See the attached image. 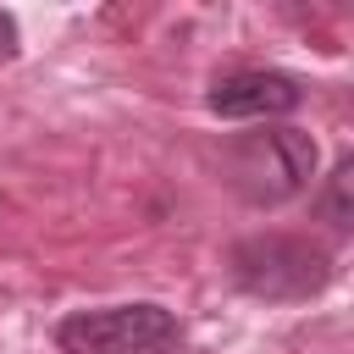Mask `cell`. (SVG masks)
I'll list each match as a JSON object with an SVG mask.
<instances>
[{
    "label": "cell",
    "instance_id": "cell-1",
    "mask_svg": "<svg viewBox=\"0 0 354 354\" xmlns=\"http://www.w3.org/2000/svg\"><path fill=\"white\" fill-rule=\"evenodd\" d=\"M227 183L249 205H282L315 177V138L299 127H260L227 144Z\"/></svg>",
    "mask_w": 354,
    "mask_h": 354
},
{
    "label": "cell",
    "instance_id": "cell-2",
    "mask_svg": "<svg viewBox=\"0 0 354 354\" xmlns=\"http://www.w3.org/2000/svg\"><path fill=\"white\" fill-rule=\"evenodd\" d=\"M177 337V315L166 304H105L77 310L55 326L61 354H160Z\"/></svg>",
    "mask_w": 354,
    "mask_h": 354
},
{
    "label": "cell",
    "instance_id": "cell-3",
    "mask_svg": "<svg viewBox=\"0 0 354 354\" xmlns=\"http://www.w3.org/2000/svg\"><path fill=\"white\" fill-rule=\"evenodd\" d=\"M232 277L254 299H310L315 288H326L332 260L304 238L266 232V238H249L232 249Z\"/></svg>",
    "mask_w": 354,
    "mask_h": 354
},
{
    "label": "cell",
    "instance_id": "cell-4",
    "mask_svg": "<svg viewBox=\"0 0 354 354\" xmlns=\"http://www.w3.org/2000/svg\"><path fill=\"white\" fill-rule=\"evenodd\" d=\"M299 100L304 88L288 72H227L210 83V111L232 122H271V116L299 111Z\"/></svg>",
    "mask_w": 354,
    "mask_h": 354
},
{
    "label": "cell",
    "instance_id": "cell-5",
    "mask_svg": "<svg viewBox=\"0 0 354 354\" xmlns=\"http://www.w3.org/2000/svg\"><path fill=\"white\" fill-rule=\"evenodd\" d=\"M348 188H354V166L343 160V166L332 171V188H326V221H332L337 232H348V227H354V210H348Z\"/></svg>",
    "mask_w": 354,
    "mask_h": 354
},
{
    "label": "cell",
    "instance_id": "cell-6",
    "mask_svg": "<svg viewBox=\"0 0 354 354\" xmlns=\"http://www.w3.org/2000/svg\"><path fill=\"white\" fill-rule=\"evenodd\" d=\"M11 55H17V22L0 11V61H11Z\"/></svg>",
    "mask_w": 354,
    "mask_h": 354
}]
</instances>
